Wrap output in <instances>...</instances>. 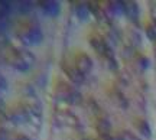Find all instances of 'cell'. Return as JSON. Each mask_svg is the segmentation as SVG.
Masks as SVG:
<instances>
[{"mask_svg":"<svg viewBox=\"0 0 156 140\" xmlns=\"http://www.w3.org/2000/svg\"><path fill=\"white\" fill-rule=\"evenodd\" d=\"M74 65L77 68L80 72L85 75V74H88L91 69H93V61H91V58H90L87 54H84V52H78L75 58H74Z\"/></svg>","mask_w":156,"mask_h":140,"instance_id":"cell-1","label":"cell"},{"mask_svg":"<svg viewBox=\"0 0 156 140\" xmlns=\"http://www.w3.org/2000/svg\"><path fill=\"white\" fill-rule=\"evenodd\" d=\"M123 9H124V13L127 15V17L133 22H137L139 19V6L134 2H124L123 3Z\"/></svg>","mask_w":156,"mask_h":140,"instance_id":"cell-2","label":"cell"},{"mask_svg":"<svg viewBox=\"0 0 156 140\" xmlns=\"http://www.w3.org/2000/svg\"><path fill=\"white\" fill-rule=\"evenodd\" d=\"M62 68H64V71L67 72V75L71 79H73L74 82L81 84V82L84 81V75L80 72V71H78L77 68H75V65H74V67H71V65H68L67 62H64V64H62Z\"/></svg>","mask_w":156,"mask_h":140,"instance_id":"cell-3","label":"cell"},{"mask_svg":"<svg viewBox=\"0 0 156 140\" xmlns=\"http://www.w3.org/2000/svg\"><path fill=\"white\" fill-rule=\"evenodd\" d=\"M44 7H45V10L48 12L49 15H52V16L58 15V12H59V5H58L56 2H48V3H44Z\"/></svg>","mask_w":156,"mask_h":140,"instance_id":"cell-4","label":"cell"},{"mask_svg":"<svg viewBox=\"0 0 156 140\" xmlns=\"http://www.w3.org/2000/svg\"><path fill=\"white\" fill-rule=\"evenodd\" d=\"M77 15L80 16V19L85 20V19L90 16V7H88L87 5H84V3L78 5V6H77Z\"/></svg>","mask_w":156,"mask_h":140,"instance_id":"cell-5","label":"cell"},{"mask_svg":"<svg viewBox=\"0 0 156 140\" xmlns=\"http://www.w3.org/2000/svg\"><path fill=\"white\" fill-rule=\"evenodd\" d=\"M146 35L151 40H156V23H152L146 29Z\"/></svg>","mask_w":156,"mask_h":140,"instance_id":"cell-6","label":"cell"},{"mask_svg":"<svg viewBox=\"0 0 156 140\" xmlns=\"http://www.w3.org/2000/svg\"><path fill=\"white\" fill-rule=\"evenodd\" d=\"M108 129H110V124L107 120H100L98 121V130L100 133H108Z\"/></svg>","mask_w":156,"mask_h":140,"instance_id":"cell-7","label":"cell"},{"mask_svg":"<svg viewBox=\"0 0 156 140\" xmlns=\"http://www.w3.org/2000/svg\"><path fill=\"white\" fill-rule=\"evenodd\" d=\"M139 126V129H140V131L143 133L145 136H151V129H149V126L146 124V121H143V120H140V124H137Z\"/></svg>","mask_w":156,"mask_h":140,"instance_id":"cell-8","label":"cell"}]
</instances>
